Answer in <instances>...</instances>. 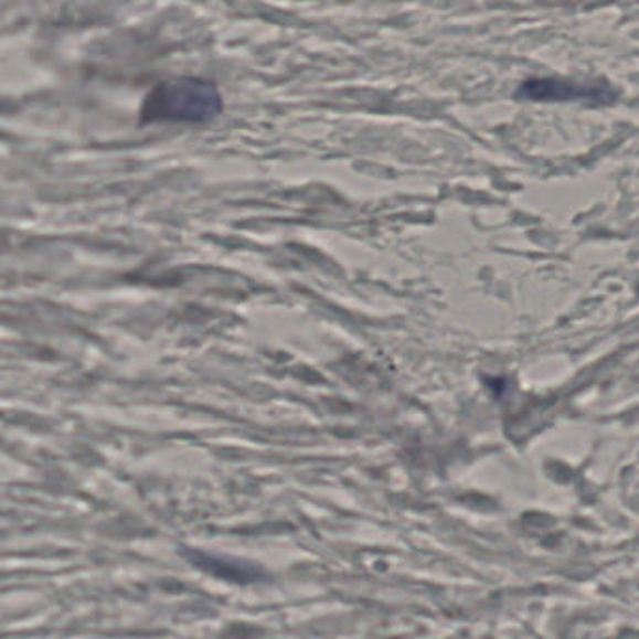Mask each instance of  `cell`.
<instances>
[{
    "instance_id": "cell-2",
    "label": "cell",
    "mask_w": 639,
    "mask_h": 639,
    "mask_svg": "<svg viewBox=\"0 0 639 639\" xmlns=\"http://www.w3.org/2000/svg\"><path fill=\"white\" fill-rule=\"evenodd\" d=\"M522 98L536 102H593V104H609L614 102V88L603 82L584 83L563 77H544L523 83L520 88Z\"/></svg>"
},
{
    "instance_id": "cell-1",
    "label": "cell",
    "mask_w": 639,
    "mask_h": 639,
    "mask_svg": "<svg viewBox=\"0 0 639 639\" xmlns=\"http://www.w3.org/2000/svg\"><path fill=\"white\" fill-rule=\"evenodd\" d=\"M224 111L220 88L201 77H174L158 83L145 98L139 120L150 123H184L205 125Z\"/></svg>"
}]
</instances>
